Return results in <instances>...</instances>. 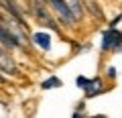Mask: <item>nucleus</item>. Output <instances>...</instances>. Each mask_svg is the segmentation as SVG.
Listing matches in <instances>:
<instances>
[{
  "label": "nucleus",
  "mask_w": 122,
  "mask_h": 118,
  "mask_svg": "<svg viewBox=\"0 0 122 118\" xmlns=\"http://www.w3.org/2000/svg\"><path fill=\"white\" fill-rule=\"evenodd\" d=\"M49 2H51V6L59 12V16L63 18V22H73L75 21V14H73V10L69 8L67 0H49Z\"/></svg>",
  "instance_id": "nucleus-1"
},
{
  "label": "nucleus",
  "mask_w": 122,
  "mask_h": 118,
  "mask_svg": "<svg viewBox=\"0 0 122 118\" xmlns=\"http://www.w3.org/2000/svg\"><path fill=\"white\" fill-rule=\"evenodd\" d=\"M6 65L10 67V63H8V59H6V55L2 53V49H0V69H2V67H6Z\"/></svg>",
  "instance_id": "nucleus-6"
},
{
  "label": "nucleus",
  "mask_w": 122,
  "mask_h": 118,
  "mask_svg": "<svg viewBox=\"0 0 122 118\" xmlns=\"http://www.w3.org/2000/svg\"><path fill=\"white\" fill-rule=\"evenodd\" d=\"M33 4H30V8H33V12L37 14V18H39L43 25H47V26H51V29H57V25L53 22V18L47 14V10H45V6L41 4V0H30Z\"/></svg>",
  "instance_id": "nucleus-2"
},
{
  "label": "nucleus",
  "mask_w": 122,
  "mask_h": 118,
  "mask_svg": "<svg viewBox=\"0 0 122 118\" xmlns=\"http://www.w3.org/2000/svg\"><path fill=\"white\" fill-rule=\"evenodd\" d=\"M0 41H2L6 47H16V45H20V41H18L8 29H4L2 25H0Z\"/></svg>",
  "instance_id": "nucleus-4"
},
{
  "label": "nucleus",
  "mask_w": 122,
  "mask_h": 118,
  "mask_svg": "<svg viewBox=\"0 0 122 118\" xmlns=\"http://www.w3.org/2000/svg\"><path fill=\"white\" fill-rule=\"evenodd\" d=\"M0 6H2V8H6L14 18H16V22H20V25L25 26L22 14H20V10H18V6H16V0H0Z\"/></svg>",
  "instance_id": "nucleus-3"
},
{
  "label": "nucleus",
  "mask_w": 122,
  "mask_h": 118,
  "mask_svg": "<svg viewBox=\"0 0 122 118\" xmlns=\"http://www.w3.org/2000/svg\"><path fill=\"white\" fill-rule=\"evenodd\" d=\"M35 41H37V43H41V47H43V49H49V39H47V35L37 33V35H35Z\"/></svg>",
  "instance_id": "nucleus-5"
}]
</instances>
